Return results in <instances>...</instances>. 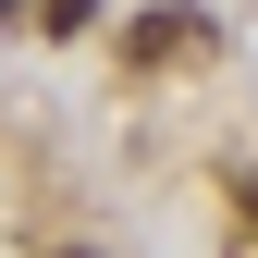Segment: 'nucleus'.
Instances as JSON below:
<instances>
[{"label": "nucleus", "mask_w": 258, "mask_h": 258, "mask_svg": "<svg viewBox=\"0 0 258 258\" xmlns=\"http://www.w3.org/2000/svg\"><path fill=\"white\" fill-rule=\"evenodd\" d=\"M197 49H209V25L184 13V0H160V13L123 25V61H136V74H172V61H197Z\"/></svg>", "instance_id": "obj_1"}, {"label": "nucleus", "mask_w": 258, "mask_h": 258, "mask_svg": "<svg viewBox=\"0 0 258 258\" xmlns=\"http://www.w3.org/2000/svg\"><path fill=\"white\" fill-rule=\"evenodd\" d=\"M0 13H25V0H0Z\"/></svg>", "instance_id": "obj_4"}, {"label": "nucleus", "mask_w": 258, "mask_h": 258, "mask_svg": "<svg viewBox=\"0 0 258 258\" xmlns=\"http://www.w3.org/2000/svg\"><path fill=\"white\" fill-rule=\"evenodd\" d=\"M86 13H99V0H37V25H49V37H86Z\"/></svg>", "instance_id": "obj_2"}, {"label": "nucleus", "mask_w": 258, "mask_h": 258, "mask_svg": "<svg viewBox=\"0 0 258 258\" xmlns=\"http://www.w3.org/2000/svg\"><path fill=\"white\" fill-rule=\"evenodd\" d=\"M234 221H246V234H258V172H234Z\"/></svg>", "instance_id": "obj_3"}]
</instances>
